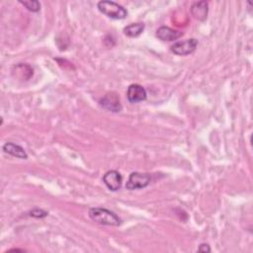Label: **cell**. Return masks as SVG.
Instances as JSON below:
<instances>
[{
    "instance_id": "5b68a950",
    "label": "cell",
    "mask_w": 253,
    "mask_h": 253,
    "mask_svg": "<svg viewBox=\"0 0 253 253\" xmlns=\"http://www.w3.org/2000/svg\"><path fill=\"white\" fill-rule=\"evenodd\" d=\"M99 105L101 108L113 113H119L123 109L120 97L116 92H109L104 95V97L99 100Z\"/></svg>"
},
{
    "instance_id": "8992f818",
    "label": "cell",
    "mask_w": 253,
    "mask_h": 253,
    "mask_svg": "<svg viewBox=\"0 0 253 253\" xmlns=\"http://www.w3.org/2000/svg\"><path fill=\"white\" fill-rule=\"evenodd\" d=\"M103 182L110 191L116 192L122 187L123 176L117 170H109L104 174Z\"/></svg>"
},
{
    "instance_id": "3957f363",
    "label": "cell",
    "mask_w": 253,
    "mask_h": 253,
    "mask_svg": "<svg viewBox=\"0 0 253 253\" xmlns=\"http://www.w3.org/2000/svg\"><path fill=\"white\" fill-rule=\"evenodd\" d=\"M151 175L149 173H140V172H132L130 173L126 184V189L132 191L143 189L150 184Z\"/></svg>"
},
{
    "instance_id": "7c38bea8",
    "label": "cell",
    "mask_w": 253,
    "mask_h": 253,
    "mask_svg": "<svg viewBox=\"0 0 253 253\" xmlns=\"http://www.w3.org/2000/svg\"><path fill=\"white\" fill-rule=\"evenodd\" d=\"M20 4H22L25 8H27L31 12H39L41 9V3L37 0H30V1H19Z\"/></svg>"
},
{
    "instance_id": "6da1fadb",
    "label": "cell",
    "mask_w": 253,
    "mask_h": 253,
    "mask_svg": "<svg viewBox=\"0 0 253 253\" xmlns=\"http://www.w3.org/2000/svg\"><path fill=\"white\" fill-rule=\"evenodd\" d=\"M89 217L100 224L119 226L122 224V219L112 211L105 208H91L88 211Z\"/></svg>"
},
{
    "instance_id": "ba28073f",
    "label": "cell",
    "mask_w": 253,
    "mask_h": 253,
    "mask_svg": "<svg viewBox=\"0 0 253 253\" xmlns=\"http://www.w3.org/2000/svg\"><path fill=\"white\" fill-rule=\"evenodd\" d=\"M182 36H183V32L171 29L167 26H162L158 28L156 31V37L163 42H172V41L178 40Z\"/></svg>"
},
{
    "instance_id": "4fadbf2b",
    "label": "cell",
    "mask_w": 253,
    "mask_h": 253,
    "mask_svg": "<svg viewBox=\"0 0 253 253\" xmlns=\"http://www.w3.org/2000/svg\"><path fill=\"white\" fill-rule=\"evenodd\" d=\"M47 214H48V212L42 209H34L29 212L30 216H33L36 218H42V217H45Z\"/></svg>"
},
{
    "instance_id": "5bb4252c",
    "label": "cell",
    "mask_w": 253,
    "mask_h": 253,
    "mask_svg": "<svg viewBox=\"0 0 253 253\" xmlns=\"http://www.w3.org/2000/svg\"><path fill=\"white\" fill-rule=\"evenodd\" d=\"M198 251H200V252H211V247L207 243H202V244H200V246L198 248Z\"/></svg>"
},
{
    "instance_id": "8fae6325",
    "label": "cell",
    "mask_w": 253,
    "mask_h": 253,
    "mask_svg": "<svg viewBox=\"0 0 253 253\" xmlns=\"http://www.w3.org/2000/svg\"><path fill=\"white\" fill-rule=\"evenodd\" d=\"M144 27L143 23H131L124 28V34L129 38H136L142 34Z\"/></svg>"
},
{
    "instance_id": "52a82bcc",
    "label": "cell",
    "mask_w": 253,
    "mask_h": 253,
    "mask_svg": "<svg viewBox=\"0 0 253 253\" xmlns=\"http://www.w3.org/2000/svg\"><path fill=\"white\" fill-rule=\"evenodd\" d=\"M146 90L139 84H130L127 87L126 98L129 103H138L146 99Z\"/></svg>"
},
{
    "instance_id": "30bf717a",
    "label": "cell",
    "mask_w": 253,
    "mask_h": 253,
    "mask_svg": "<svg viewBox=\"0 0 253 253\" xmlns=\"http://www.w3.org/2000/svg\"><path fill=\"white\" fill-rule=\"evenodd\" d=\"M2 149L4 152L20 158V159H27L28 158V153L26 152V150L19 144H16L14 142H6L3 146Z\"/></svg>"
},
{
    "instance_id": "7a4b0ae2",
    "label": "cell",
    "mask_w": 253,
    "mask_h": 253,
    "mask_svg": "<svg viewBox=\"0 0 253 253\" xmlns=\"http://www.w3.org/2000/svg\"><path fill=\"white\" fill-rule=\"evenodd\" d=\"M98 10L109 18L115 20H122L127 16L126 9L115 1L102 0L97 4Z\"/></svg>"
},
{
    "instance_id": "277c9868",
    "label": "cell",
    "mask_w": 253,
    "mask_h": 253,
    "mask_svg": "<svg viewBox=\"0 0 253 253\" xmlns=\"http://www.w3.org/2000/svg\"><path fill=\"white\" fill-rule=\"evenodd\" d=\"M198 43H199L198 40L191 38V39H187L185 41H180L173 43L170 49L176 55H180V56L188 55L196 50Z\"/></svg>"
},
{
    "instance_id": "9c48e42d",
    "label": "cell",
    "mask_w": 253,
    "mask_h": 253,
    "mask_svg": "<svg viewBox=\"0 0 253 253\" xmlns=\"http://www.w3.org/2000/svg\"><path fill=\"white\" fill-rule=\"evenodd\" d=\"M208 12H209V3L207 1L194 2L191 6L192 16L201 22H204L207 19Z\"/></svg>"
}]
</instances>
